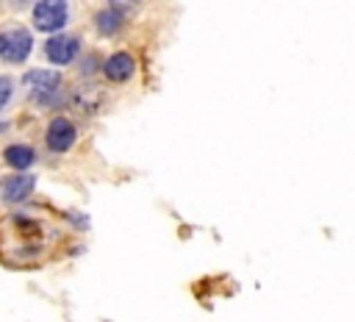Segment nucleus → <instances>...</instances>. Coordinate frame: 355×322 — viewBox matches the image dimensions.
I'll use <instances>...</instances> for the list:
<instances>
[{"instance_id":"obj_1","label":"nucleus","mask_w":355,"mask_h":322,"mask_svg":"<svg viewBox=\"0 0 355 322\" xmlns=\"http://www.w3.org/2000/svg\"><path fill=\"white\" fill-rule=\"evenodd\" d=\"M17 86H22L25 92V100L36 108H55L67 100L64 94V75L58 69H28L22 75V80H17Z\"/></svg>"},{"instance_id":"obj_2","label":"nucleus","mask_w":355,"mask_h":322,"mask_svg":"<svg viewBox=\"0 0 355 322\" xmlns=\"http://www.w3.org/2000/svg\"><path fill=\"white\" fill-rule=\"evenodd\" d=\"M33 53V33L25 25H3L0 28V64L22 67Z\"/></svg>"},{"instance_id":"obj_3","label":"nucleus","mask_w":355,"mask_h":322,"mask_svg":"<svg viewBox=\"0 0 355 322\" xmlns=\"http://www.w3.org/2000/svg\"><path fill=\"white\" fill-rule=\"evenodd\" d=\"M31 19L33 28L42 33H58L69 25L72 19V3L69 0H36L31 6Z\"/></svg>"},{"instance_id":"obj_4","label":"nucleus","mask_w":355,"mask_h":322,"mask_svg":"<svg viewBox=\"0 0 355 322\" xmlns=\"http://www.w3.org/2000/svg\"><path fill=\"white\" fill-rule=\"evenodd\" d=\"M83 39L72 31H58V33H50L42 44V53L50 64L55 67H72L78 64V58L83 56Z\"/></svg>"},{"instance_id":"obj_5","label":"nucleus","mask_w":355,"mask_h":322,"mask_svg":"<svg viewBox=\"0 0 355 322\" xmlns=\"http://www.w3.org/2000/svg\"><path fill=\"white\" fill-rule=\"evenodd\" d=\"M75 144H78V125H75V119H69L67 114L50 117V122L44 125V147H47V153L67 155Z\"/></svg>"},{"instance_id":"obj_6","label":"nucleus","mask_w":355,"mask_h":322,"mask_svg":"<svg viewBox=\"0 0 355 322\" xmlns=\"http://www.w3.org/2000/svg\"><path fill=\"white\" fill-rule=\"evenodd\" d=\"M36 192V178L31 172H8L0 178V203L6 205H19L31 200Z\"/></svg>"},{"instance_id":"obj_7","label":"nucleus","mask_w":355,"mask_h":322,"mask_svg":"<svg viewBox=\"0 0 355 322\" xmlns=\"http://www.w3.org/2000/svg\"><path fill=\"white\" fill-rule=\"evenodd\" d=\"M100 72H103V78L108 83L122 86V83L133 80V75H136V58L128 50H114V53H108L100 61Z\"/></svg>"},{"instance_id":"obj_8","label":"nucleus","mask_w":355,"mask_h":322,"mask_svg":"<svg viewBox=\"0 0 355 322\" xmlns=\"http://www.w3.org/2000/svg\"><path fill=\"white\" fill-rule=\"evenodd\" d=\"M92 25H94V33H97L100 39H116V36L128 28V11L119 8V6L105 3V6H100V8L94 11Z\"/></svg>"},{"instance_id":"obj_9","label":"nucleus","mask_w":355,"mask_h":322,"mask_svg":"<svg viewBox=\"0 0 355 322\" xmlns=\"http://www.w3.org/2000/svg\"><path fill=\"white\" fill-rule=\"evenodd\" d=\"M0 158H3V164H6L11 172H28V169L39 161V153H36L28 142H11V144L3 147Z\"/></svg>"},{"instance_id":"obj_10","label":"nucleus","mask_w":355,"mask_h":322,"mask_svg":"<svg viewBox=\"0 0 355 322\" xmlns=\"http://www.w3.org/2000/svg\"><path fill=\"white\" fill-rule=\"evenodd\" d=\"M17 78H11V75H0V114L14 103V97H17Z\"/></svg>"},{"instance_id":"obj_11","label":"nucleus","mask_w":355,"mask_h":322,"mask_svg":"<svg viewBox=\"0 0 355 322\" xmlns=\"http://www.w3.org/2000/svg\"><path fill=\"white\" fill-rule=\"evenodd\" d=\"M33 3H36V0H6V8L14 11V14H22V11H31Z\"/></svg>"},{"instance_id":"obj_12","label":"nucleus","mask_w":355,"mask_h":322,"mask_svg":"<svg viewBox=\"0 0 355 322\" xmlns=\"http://www.w3.org/2000/svg\"><path fill=\"white\" fill-rule=\"evenodd\" d=\"M105 3H111V6H119V8H125L128 14H130L133 8H139V6H141V0H105Z\"/></svg>"},{"instance_id":"obj_13","label":"nucleus","mask_w":355,"mask_h":322,"mask_svg":"<svg viewBox=\"0 0 355 322\" xmlns=\"http://www.w3.org/2000/svg\"><path fill=\"white\" fill-rule=\"evenodd\" d=\"M0 8H6V0H0Z\"/></svg>"}]
</instances>
